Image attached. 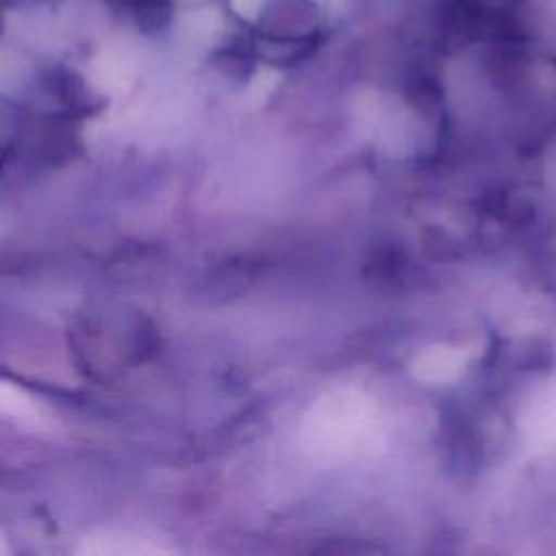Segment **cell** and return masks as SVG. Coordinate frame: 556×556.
I'll use <instances>...</instances> for the list:
<instances>
[{
	"mask_svg": "<svg viewBox=\"0 0 556 556\" xmlns=\"http://www.w3.org/2000/svg\"><path fill=\"white\" fill-rule=\"evenodd\" d=\"M528 4L530 0H445L437 11L441 39H513Z\"/></svg>",
	"mask_w": 556,
	"mask_h": 556,
	"instance_id": "6da1fadb",
	"label": "cell"
},
{
	"mask_svg": "<svg viewBox=\"0 0 556 556\" xmlns=\"http://www.w3.org/2000/svg\"><path fill=\"white\" fill-rule=\"evenodd\" d=\"M317 20L319 11L311 0H271L261 15V26L271 43H308Z\"/></svg>",
	"mask_w": 556,
	"mask_h": 556,
	"instance_id": "7a4b0ae2",
	"label": "cell"
},
{
	"mask_svg": "<svg viewBox=\"0 0 556 556\" xmlns=\"http://www.w3.org/2000/svg\"><path fill=\"white\" fill-rule=\"evenodd\" d=\"M130 15L141 30L156 33L172 20V0H141Z\"/></svg>",
	"mask_w": 556,
	"mask_h": 556,
	"instance_id": "3957f363",
	"label": "cell"
},
{
	"mask_svg": "<svg viewBox=\"0 0 556 556\" xmlns=\"http://www.w3.org/2000/svg\"><path fill=\"white\" fill-rule=\"evenodd\" d=\"M104 2H106V4H111L113 9H122V11L132 13L141 0H104Z\"/></svg>",
	"mask_w": 556,
	"mask_h": 556,
	"instance_id": "277c9868",
	"label": "cell"
}]
</instances>
